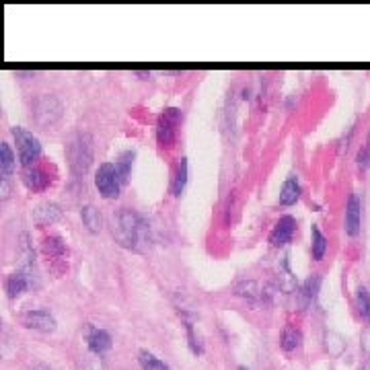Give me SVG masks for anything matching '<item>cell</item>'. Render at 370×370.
<instances>
[{
	"label": "cell",
	"instance_id": "cell-1",
	"mask_svg": "<svg viewBox=\"0 0 370 370\" xmlns=\"http://www.w3.org/2000/svg\"><path fill=\"white\" fill-rule=\"evenodd\" d=\"M114 237L116 241L130 251H146L148 241H150V229L148 223L130 208H122L114 216Z\"/></svg>",
	"mask_w": 370,
	"mask_h": 370
},
{
	"label": "cell",
	"instance_id": "cell-2",
	"mask_svg": "<svg viewBox=\"0 0 370 370\" xmlns=\"http://www.w3.org/2000/svg\"><path fill=\"white\" fill-rule=\"evenodd\" d=\"M66 156L74 175H85L93 163V138L87 132L74 134L66 144Z\"/></svg>",
	"mask_w": 370,
	"mask_h": 370
},
{
	"label": "cell",
	"instance_id": "cell-3",
	"mask_svg": "<svg viewBox=\"0 0 370 370\" xmlns=\"http://www.w3.org/2000/svg\"><path fill=\"white\" fill-rule=\"evenodd\" d=\"M12 136H14V140H17L19 158H21L23 167H25V169H27V167H33L35 161H37L39 154H41V144H39V140H37L31 132H27L25 127H19V125L12 127Z\"/></svg>",
	"mask_w": 370,
	"mask_h": 370
},
{
	"label": "cell",
	"instance_id": "cell-4",
	"mask_svg": "<svg viewBox=\"0 0 370 370\" xmlns=\"http://www.w3.org/2000/svg\"><path fill=\"white\" fill-rule=\"evenodd\" d=\"M95 183H97V189L103 198L107 200H114L120 196V187H122V179H120V173L116 169V165L112 163H103L97 171V177H95Z\"/></svg>",
	"mask_w": 370,
	"mask_h": 370
},
{
	"label": "cell",
	"instance_id": "cell-5",
	"mask_svg": "<svg viewBox=\"0 0 370 370\" xmlns=\"http://www.w3.org/2000/svg\"><path fill=\"white\" fill-rule=\"evenodd\" d=\"M33 116H35V122L39 123L41 127L54 125L62 116V105H60V101L56 97L41 95L33 103Z\"/></svg>",
	"mask_w": 370,
	"mask_h": 370
},
{
	"label": "cell",
	"instance_id": "cell-6",
	"mask_svg": "<svg viewBox=\"0 0 370 370\" xmlns=\"http://www.w3.org/2000/svg\"><path fill=\"white\" fill-rule=\"evenodd\" d=\"M181 110L177 107H169L165 110V114L158 118L156 123V138L161 146H173L175 142V134H177V125L181 122Z\"/></svg>",
	"mask_w": 370,
	"mask_h": 370
},
{
	"label": "cell",
	"instance_id": "cell-7",
	"mask_svg": "<svg viewBox=\"0 0 370 370\" xmlns=\"http://www.w3.org/2000/svg\"><path fill=\"white\" fill-rule=\"evenodd\" d=\"M23 325L29 327V329H35V331H41V333H52L56 329V319L50 311H27L23 315Z\"/></svg>",
	"mask_w": 370,
	"mask_h": 370
},
{
	"label": "cell",
	"instance_id": "cell-8",
	"mask_svg": "<svg viewBox=\"0 0 370 370\" xmlns=\"http://www.w3.org/2000/svg\"><path fill=\"white\" fill-rule=\"evenodd\" d=\"M294 231H296V220L292 216H282L269 233V243L274 247H284L286 243H290Z\"/></svg>",
	"mask_w": 370,
	"mask_h": 370
},
{
	"label": "cell",
	"instance_id": "cell-9",
	"mask_svg": "<svg viewBox=\"0 0 370 370\" xmlns=\"http://www.w3.org/2000/svg\"><path fill=\"white\" fill-rule=\"evenodd\" d=\"M360 223H362V206H360L358 196L352 194L348 198V206H346V233L350 237H358Z\"/></svg>",
	"mask_w": 370,
	"mask_h": 370
},
{
	"label": "cell",
	"instance_id": "cell-10",
	"mask_svg": "<svg viewBox=\"0 0 370 370\" xmlns=\"http://www.w3.org/2000/svg\"><path fill=\"white\" fill-rule=\"evenodd\" d=\"M319 284H321V276L319 274H313L305 282V286L298 292V305H300V309H309L313 305V300L317 298V292H319Z\"/></svg>",
	"mask_w": 370,
	"mask_h": 370
},
{
	"label": "cell",
	"instance_id": "cell-11",
	"mask_svg": "<svg viewBox=\"0 0 370 370\" xmlns=\"http://www.w3.org/2000/svg\"><path fill=\"white\" fill-rule=\"evenodd\" d=\"M87 342H89V350H91L95 356H101L103 352H107V350L112 348V338H110V333L103 331V329H91Z\"/></svg>",
	"mask_w": 370,
	"mask_h": 370
},
{
	"label": "cell",
	"instance_id": "cell-12",
	"mask_svg": "<svg viewBox=\"0 0 370 370\" xmlns=\"http://www.w3.org/2000/svg\"><path fill=\"white\" fill-rule=\"evenodd\" d=\"M300 198V185H298V177L296 175H290L284 185H282V192H280V204L282 206H292L296 204Z\"/></svg>",
	"mask_w": 370,
	"mask_h": 370
},
{
	"label": "cell",
	"instance_id": "cell-13",
	"mask_svg": "<svg viewBox=\"0 0 370 370\" xmlns=\"http://www.w3.org/2000/svg\"><path fill=\"white\" fill-rule=\"evenodd\" d=\"M27 286H29V278L25 271H14L6 278V292L10 298H17L21 292L27 290Z\"/></svg>",
	"mask_w": 370,
	"mask_h": 370
},
{
	"label": "cell",
	"instance_id": "cell-14",
	"mask_svg": "<svg viewBox=\"0 0 370 370\" xmlns=\"http://www.w3.org/2000/svg\"><path fill=\"white\" fill-rule=\"evenodd\" d=\"M81 218H83L85 227L89 229V233H99L103 229V216L95 206H85L81 212Z\"/></svg>",
	"mask_w": 370,
	"mask_h": 370
},
{
	"label": "cell",
	"instance_id": "cell-15",
	"mask_svg": "<svg viewBox=\"0 0 370 370\" xmlns=\"http://www.w3.org/2000/svg\"><path fill=\"white\" fill-rule=\"evenodd\" d=\"M23 179H25V183H27L31 189H43V187L50 183V179L45 177V173H43L41 169H37V167H27L25 173H23Z\"/></svg>",
	"mask_w": 370,
	"mask_h": 370
},
{
	"label": "cell",
	"instance_id": "cell-16",
	"mask_svg": "<svg viewBox=\"0 0 370 370\" xmlns=\"http://www.w3.org/2000/svg\"><path fill=\"white\" fill-rule=\"evenodd\" d=\"M33 218L39 223V225H50V223H56L60 218V208L56 204H41L37 206V210L33 212Z\"/></svg>",
	"mask_w": 370,
	"mask_h": 370
},
{
	"label": "cell",
	"instance_id": "cell-17",
	"mask_svg": "<svg viewBox=\"0 0 370 370\" xmlns=\"http://www.w3.org/2000/svg\"><path fill=\"white\" fill-rule=\"evenodd\" d=\"M185 183H187V158H179L175 175H173V185H171L173 196H181V192L185 189Z\"/></svg>",
	"mask_w": 370,
	"mask_h": 370
},
{
	"label": "cell",
	"instance_id": "cell-18",
	"mask_svg": "<svg viewBox=\"0 0 370 370\" xmlns=\"http://www.w3.org/2000/svg\"><path fill=\"white\" fill-rule=\"evenodd\" d=\"M12 169H14V154H12L10 146L6 142H2L0 144V173H2V179H8Z\"/></svg>",
	"mask_w": 370,
	"mask_h": 370
},
{
	"label": "cell",
	"instance_id": "cell-19",
	"mask_svg": "<svg viewBox=\"0 0 370 370\" xmlns=\"http://www.w3.org/2000/svg\"><path fill=\"white\" fill-rule=\"evenodd\" d=\"M311 237H313V259H323V255H325V251H327V239H325V235L319 231V227H315L313 225V229H311Z\"/></svg>",
	"mask_w": 370,
	"mask_h": 370
},
{
	"label": "cell",
	"instance_id": "cell-20",
	"mask_svg": "<svg viewBox=\"0 0 370 370\" xmlns=\"http://www.w3.org/2000/svg\"><path fill=\"white\" fill-rule=\"evenodd\" d=\"M300 342H302V333L298 329H294V327H286L284 329V333H282V348L286 352L296 350L300 346Z\"/></svg>",
	"mask_w": 370,
	"mask_h": 370
},
{
	"label": "cell",
	"instance_id": "cell-21",
	"mask_svg": "<svg viewBox=\"0 0 370 370\" xmlns=\"http://www.w3.org/2000/svg\"><path fill=\"white\" fill-rule=\"evenodd\" d=\"M237 294L247 298V300H259V298H261V290H259L257 282H253V280L241 282V284L237 286Z\"/></svg>",
	"mask_w": 370,
	"mask_h": 370
},
{
	"label": "cell",
	"instance_id": "cell-22",
	"mask_svg": "<svg viewBox=\"0 0 370 370\" xmlns=\"http://www.w3.org/2000/svg\"><path fill=\"white\" fill-rule=\"evenodd\" d=\"M138 360H140V367L144 370H169V367H167L165 362H161L156 356H152V354L146 352V350H142V352L138 354Z\"/></svg>",
	"mask_w": 370,
	"mask_h": 370
},
{
	"label": "cell",
	"instance_id": "cell-23",
	"mask_svg": "<svg viewBox=\"0 0 370 370\" xmlns=\"http://www.w3.org/2000/svg\"><path fill=\"white\" fill-rule=\"evenodd\" d=\"M356 309L362 319H370V294L364 286H360L356 292Z\"/></svg>",
	"mask_w": 370,
	"mask_h": 370
},
{
	"label": "cell",
	"instance_id": "cell-24",
	"mask_svg": "<svg viewBox=\"0 0 370 370\" xmlns=\"http://www.w3.org/2000/svg\"><path fill=\"white\" fill-rule=\"evenodd\" d=\"M132 163H134V152H123L122 156L118 158V163H116V169H118V173H120L122 183H125V181H127V177H130Z\"/></svg>",
	"mask_w": 370,
	"mask_h": 370
},
{
	"label": "cell",
	"instance_id": "cell-25",
	"mask_svg": "<svg viewBox=\"0 0 370 370\" xmlns=\"http://www.w3.org/2000/svg\"><path fill=\"white\" fill-rule=\"evenodd\" d=\"M43 251L48 255H62L66 251V245H64V241L60 237H48L43 241Z\"/></svg>",
	"mask_w": 370,
	"mask_h": 370
},
{
	"label": "cell",
	"instance_id": "cell-26",
	"mask_svg": "<svg viewBox=\"0 0 370 370\" xmlns=\"http://www.w3.org/2000/svg\"><path fill=\"white\" fill-rule=\"evenodd\" d=\"M356 163H358V169L360 171H367L370 167V134L364 142V146L358 150V156H356Z\"/></svg>",
	"mask_w": 370,
	"mask_h": 370
},
{
	"label": "cell",
	"instance_id": "cell-27",
	"mask_svg": "<svg viewBox=\"0 0 370 370\" xmlns=\"http://www.w3.org/2000/svg\"><path fill=\"white\" fill-rule=\"evenodd\" d=\"M185 329H187V338H189V348H192V352H194V354H202V346H200V342H198V338H196V333H194V325H192L189 321H185Z\"/></svg>",
	"mask_w": 370,
	"mask_h": 370
},
{
	"label": "cell",
	"instance_id": "cell-28",
	"mask_svg": "<svg viewBox=\"0 0 370 370\" xmlns=\"http://www.w3.org/2000/svg\"><path fill=\"white\" fill-rule=\"evenodd\" d=\"M81 370H105V367H103L101 356H91L89 360H85V364H83Z\"/></svg>",
	"mask_w": 370,
	"mask_h": 370
},
{
	"label": "cell",
	"instance_id": "cell-29",
	"mask_svg": "<svg viewBox=\"0 0 370 370\" xmlns=\"http://www.w3.org/2000/svg\"><path fill=\"white\" fill-rule=\"evenodd\" d=\"M362 350H364V354L370 358V325L362 331Z\"/></svg>",
	"mask_w": 370,
	"mask_h": 370
},
{
	"label": "cell",
	"instance_id": "cell-30",
	"mask_svg": "<svg viewBox=\"0 0 370 370\" xmlns=\"http://www.w3.org/2000/svg\"><path fill=\"white\" fill-rule=\"evenodd\" d=\"M33 370H50V369H48L45 364H37V367H35V369H33Z\"/></svg>",
	"mask_w": 370,
	"mask_h": 370
},
{
	"label": "cell",
	"instance_id": "cell-31",
	"mask_svg": "<svg viewBox=\"0 0 370 370\" xmlns=\"http://www.w3.org/2000/svg\"><path fill=\"white\" fill-rule=\"evenodd\" d=\"M364 370H370V362H369V364H367V367H364Z\"/></svg>",
	"mask_w": 370,
	"mask_h": 370
},
{
	"label": "cell",
	"instance_id": "cell-32",
	"mask_svg": "<svg viewBox=\"0 0 370 370\" xmlns=\"http://www.w3.org/2000/svg\"><path fill=\"white\" fill-rule=\"evenodd\" d=\"M239 370H247V369H245V367H239Z\"/></svg>",
	"mask_w": 370,
	"mask_h": 370
}]
</instances>
